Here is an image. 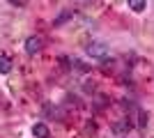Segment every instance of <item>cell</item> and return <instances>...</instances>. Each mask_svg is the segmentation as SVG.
<instances>
[{"instance_id": "obj_7", "label": "cell", "mask_w": 154, "mask_h": 138, "mask_svg": "<svg viewBox=\"0 0 154 138\" xmlns=\"http://www.w3.org/2000/svg\"><path fill=\"white\" fill-rule=\"evenodd\" d=\"M127 129H129V124H127V122H124V120H122V122H117V124H115V131H117V133L127 131Z\"/></svg>"}, {"instance_id": "obj_5", "label": "cell", "mask_w": 154, "mask_h": 138, "mask_svg": "<svg viewBox=\"0 0 154 138\" xmlns=\"http://www.w3.org/2000/svg\"><path fill=\"white\" fill-rule=\"evenodd\" d=\"M9 72H12V58L0 55V74H9Z\"/></svg>"}, {"instance_id": "obj_1", "label": "cell", "mask_w": 154, "mask_h": 138, "mask_svg": "<svg viewBox=\"0 0 154 138\" xmlns=\"http://www.w3.org/2000/svg\"><path fill=\"white\" fill-rule=\"evenodd\" d=\"M85 53H88L92 60H99V62H106V60L110 58V48H108V44H103V41H90L88 48H85Z\"/></svg>"}, {"instance_id": "obj_8", "label": "cell", "mask_w": 154, "mask_h": 138, "mask_svg": "<svg viewBox=\"0 0 154 138\" xmlns=\"http://www.w3.org/2000/svg\"><path fill=\"white\" fill-rule=\"evenodd\" d=\"M74 67H78V72H88V67L83 62H78V60H74Z\"/></svg>"}, {"instance_id": "obj_4", "label": "cell", "mask_w": 154, "mask_h": 138, "mask_svg": "<svg viewBox=\"0 0 154 138\" xmlns=\"http://www.w3.org/2000/svg\"><path fill=\"white\" fill-rule=\"evenodd\" d=\"M127 5H129V9H131V12L140 14L143 9L147 7V0H127Z\"/></svg>"}, {"instance_id": "obj_6", "label": "cell", "mask_w": 154, "mask_h": 138, "mask_svg": "<svg viewBox=\"0 0 154 138\" xmlns=\"http://www.w3.org/2000/svg\"><path fill=\"white\" fill-rule=\"evenodd\" d=\"M147 122H149L147 113H145V111H138V127H140V129H145V127H147Z\"/></svg>"}, {"instance_id": "obj_2", "label": "cell", "mask_w": 154, "mask_h": 138, "mask_svg": "<svg viewBox=\"0 0 154 138\" xmlns=\"http://www.w3.org/2000/svg\"><path fill=\"white\" fill-rule=\"evenodd\" d=\"M42 48H44V39H42V37L32 35V37L26 39V53H28V55H37Z\"/></svg>"}, {"instance_id": "obj_3", "label": "cell", "mask_w": 154, "mask_h": 138, "mask_svg": "<svg viewBox=\"0 0 154 138\" xmlns=\"http://www.w3.org/2000/svg\"><path fill=\"white\" fill-rule=\"evenodd\" d=\"M32 133H35L37 138H48L51 136V131H48V127H46L44 122H37V124L32 127Z\"/></svg>"}, {"instance_id": "obj_9", "label": "cell", "mask_w": 154, "mask_h": 138, "mask_svg": "<svg viewBox=\"0 0 154 138\" xmlns=\"http://www.w3.org/2000/svg\"><path fill=\"white\" fill-rule=\"evenodd\" d=\"M67 19H69V12H64L62 16H60V19L55 21V26H60V23H64V21H67Z\"/></svg>"}]
</instances>
